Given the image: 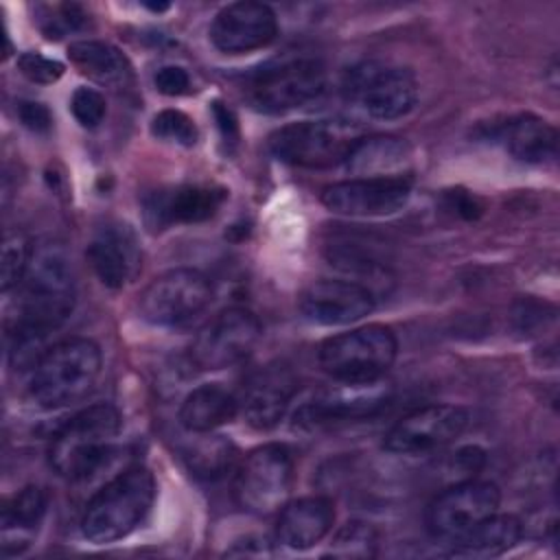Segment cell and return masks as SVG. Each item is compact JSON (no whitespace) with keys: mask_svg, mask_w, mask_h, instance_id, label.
Returning a JSON list of instances; mask_svg holds the SVG:
<instances>
[{"mask_svg":"<svg viewBox=\"0 0 560 560\" xmlns=\"http://www.w3.org/2000/svg\"><path fill=\"white\" fill-rule=\"evenodd\" d=\"M262 326L243 306H230L201 326L190 343V361L199 370H223L243 361L258 343Z\"/></svg>","mask_w":560,"mask_h":560,"instance_id":"cell-12","label":"cell"},{"mask_svg":"<svg viewBox=\"0 0 560 560\" xmlns=\"http://www.w3.org/2000/svg\"><path fill=\"white\" fill-rule=\"evenodd\" d=\"M88 22V15L83 7L79 4H59L57 18H48V24L44 26L46 37H61L68 31H79Z\"/></svg>","mask_w":560,"mask_h":560,"instance_id":"cell-34","label":"cell"},{"mask_svg":"<svg viewBox=\"0 0 560 560\" xmlns=\"http://www.w3.org/2000/svg\"><path fill=\"white\" fill-rule=\"evenodd\" d=\"M153 83H155L158 92H162L166 96H179V94H186L190 90V77L179 66H162L155 72Z\"/></svg>","mask_w":560,"mask_h":560,"instance_id":"cell-36","label":"cell"},{"mask_svg":"<svg viewBox=\"0 0 560 560\" xmlns=\"http://www.w3.org/2000/svg\"><path fill=\"white\" fill-rule=\"evenodd\" d=\"M103 368L101 348L85 337L63 339L39 357L28 394L42 409L74 405L92 394Z\"/></svg>","mask_w":560,"mask_h":560,"instance_id":"cell-2","label":"cell"},{"mask_svg":"<svg viewBox=\"0 0 560 560\" xmlns=\"http://www.w3.org/2000/svg\"><path fill=\"white\" fill-rule=\"evenodd\" d=\"M18 70L31 81V83H39V85H50L57 83L63 77V63L57 59H50L42 52H22L18 57Z\"/></svg>","mask_w":560,"mask_h":560,"instance_id":"cell-33","label":"cell"},{"mask_svg":"<svg viewBox=\"0 0 560 560\" xmlns=\"http://www.w3.org/2000/svg\"><path fill=\"white\" fill-rule=\"evenodd\" d=\"M68 57L79 68L81 74L92 79L98 85H107L112 90L129 88L133 81L131 63L122 55L120 48H116L109 42L101 39H81L70 44Z\"/></svg>","mask_w":560,"mask_h":560,"instance_id":"cell-24","label":"cell"},{"mask_svg":"<svg viewBox=\"0 0 560 560\" xmlns=\"http://www.w3.org/2000/svg\"><path fill=\"white\" fill-rule=\"evenodd\" d=\"M378 551V532L372 523L348 521L330 542L328 553L335 558H372Z\"/></svg>","mask_w":560,"mask_h":560,"instance_id":"cell-29","label":"cell"},{"mask_svg":"<svg viewBox=\"0 0 560 560\" xmlns=\"http://www.w3.org/2000/svg\"><path fill=\"white\" fill-rule=\"evenodd\" d=\"M208 35L217 50L243 55L265 48L276 39L278 18L265 2L241 0L217 11Z\"/></svg>","mask_w":560,"mask_h":560,"instance_id":"cell-16","label":"cell"},{"mask_svg":"<svg viewBox=\"0 0 560 560\" xmlns=\"http://www.w3.org/2000/svg\"><path fill=\"white\" fill-rule=\"evenodd\" d=\"M411 162V147L398 136H370L359 138L348 151L343 164L359 177H387L405 175Z\"/></svg>","mask_w":560,"mask_h":560,"instance_id":"cell-22","label":"cell"},{"mask_svg":"<svg viewBox=\"0 0 560 560\" xmlns=\"http://www.w3.org/2000/svg\"><path fill=\"white\" fill-rule=\"evenodd\" d=\"M409 175L352 177L322 192V203L343 217H387L402 210L411 197Z\"/></svg>","mask_w":560,"mask_h":560,"instance_id":"cell-15","label":"cell"},{"mask_svg":"<svg viewBox=\"0 0 560 560\" xmlns=\"http://www.w3.org/2000/svg\"><path fill=\"white\" fill-rule=\"evenodd\" d=\"M398 354V339L389 326L368 324L319 346V368L339 383L381 381Z\"/></svg>","mask_w":560,"mask_h":560,"instance_id":"cell-6","label":"cell"},{"mask_svg":"<svg viewBox=\"0 0 560 560\" xmlns=\"http://www.w3.org/2000/svg\"><path fill=\"white\" fill-rule=\"evenodd\" d=\"M523 536V523L514 514H492L464 536L451 540V553L462 558H494L510 551Z\"/></svg>","mask_w":560,"mask_h":560,"instance_id":"cell-26","label":"cell"},{"mask_svg":"<svg viewBox=\"0 0 560 560\" xmlns=\"http://www.w3.org/2000/svg\"><path fill=\"white\" fill-rule=\"evenodd\" d=\"M300 311L313 324L346 326L374 311V295L359 282L322 278L302 291Z\"/></svg>","mask_w":560,"mask_h":560,"instance_id":"cell-18","label":"cell"},{"mask_svg":"<svg viewBox=\"0 0 560 560\" xmlns=\"http://www.w3.org/2000/svg\"><path fill=\"white\" fill-rule=\"evenodd\" d=\"M144 7H147V9H151V11H158V13L168 9V4H149V2H144Z\"/></svg>","mask_w":560,"mask_h":560,"instance_id":"cell-40","label":"cell"},{"mask_svg":"<svg viewBox=\"0 0 560 560\" xmlns=\"http://www.w3.org/2000/svg\"><path fill=\"white\" fill-rule=\"evenodd\" d=\"M468 411L457 405H427L402 416L385 435L383 446L396 455H427L464 433Z\"/></svg>","mask_w":560,"mask_h":560,"instance_id":"cell-13","label":"cell"},{"mask_svg":"<svg viewBox=\"0 0 560 560\" xmlns=\"http://www.w3.org/2000/svg\"><path fill=\"white\" fill-rule=\"evenodd\" d=\"M300 389L298 374L284 361H273L256 370L245 383L241 409L249 427L258 431L273 429L287 413Z\"/></svg>","mask_w":560,"mask_h":560,"instance_id":"cell-17","label":"cell"},{"mask_svg":"<svg viewBox=\"0 0 560 560\" xmlns=\"http://www.w3.org/2000/svg\"><path fill=\"white\" fill-rule=\"evenodd\" d=\"M501 492L497 483L462 479L444 488L427 508V529L442 540H455L499 512Z\"/></svg>","mask_w":560,"mask_h":560,"instance_id":"cell-11","label":"cell"},{"mask_svg":"<svg viewBox=\"0 0 560 560\" xmlns=\"http://www.w3.org/2000/svg\"><path fill=\"white\" fill-rule=\"evenodd\" d=\"M70 112L81 127L94 129L103 122L107 107H105V98L98 90L79 85L70 96Z\"/></svg>","mask_w":560,"mask_h":560,"instance_id":"cell-32","label":"cell"},{"mask_svg":"<svg viewBox=\"0 0 560 560\" xmlns=\"http://www.w3.org/2000/svg\"><path fill=\"white\" fill-rule=\"evenodd\" d=\"M212 118L217 122V129L225 144L234 147L238 142V120L232 107H228L223 101H212Z\"/></svg>","mask_w":560,"mask_h":560,"instance_id":"cell-38","label":"cell"},{"mask_svg":"<svg viewBox=\"0 0 560 560\" xmlns=\"http://www.w3.org/2000/svg\"><path fill=\"white\" fill-rule=\"evenodd\" d=\"M48 510V492L39 486L22 488L2 510V529L9 532H33L39 527Z\"/></svg>","mask_w":560,"mask_h":560,"instance_id":"cell-28","label":"cell"},{"mask_svg":"<svg viewBox=\"0 0 560 560\" xmlns=\"http://www.w3.org/2000/svg\"><path fill=\"white\" fill-rule=\"evenodd\" d=\"M346 96L370 118L396 120L418 103V79L409 68L365 61L348 72Z\"/></svg>","mask_w":560,"mask_h":560,"instance_id":"cell-7","label":"cell"},{"mask_svg":"<svg viewBox=\"0 0 560 560\" xmlns=\"http://www.w3.org/2000/svg\"><path fill=\"white\" fill-rule=\"evenodd\" d=\"M225 197V188L206 184L160 188L144 199V221L153 230L182 223H201L217 214Z\"/></svg>","mask_w":560,"mask_h":560,"instance_id":"cell-20","label":"cell"},{"mask_svg":"<svg viewBox=\"0 0 560 560\" xmlns=\"http://www.w3.org/2000/svg\"><path fill=\"white\" fill-rule=\"evenodd\" d=\"M359 138L341 122L300 120L269 136V151L284 164L300 168H330L346 160Z\"/></svg>","mask_w":560,"mask_h":560,"instance_id":"cell-10","label":"cell"},{"mask_svg":"<svg viewBox=\"0 0 560 560\" xmlns=\"http://www.w3.org/2000/svg\"><path fill=\"white\" fill-rule=\"evenodd\" d=\"M335 523V503L328 497H302L284 503L276 525V540L304 551L328 536Z\"/></svg>","mask_w":560,"mask_h":560,"instance_id":"cell-21","label":"cell"},{"mask_svg":"<svg viewBox=\"0 0 560 560\" xmlns=\"http://www.w3.org/2000/svg\"><path fill=\"white\" fill-rule=\"evenodd\" d=\"M31 256L33 252L22 236L4 241V249H2V291L4 293H9L11 289H18V284L26 273Z\"/></svg>","mask_w":560,"mask_h":560,"instance_id":"cell-31","label":"cell"},{"mask_svg":"<svg viewBox=\"0 0 560 560\" xmlns=\"http://www.w3.org/2000/svg\"><path fill=\"white\" fill-rule=\"evenodd\" d=\"M151 133L166 142H177L182 147H192L199 138L197 125L190 116L179 109H162L151 120Z\"/></svg>","mask_w":560,"mask_h":560,"instance_id":"cell-30","label":"cell"},{"mask_svg":"<svg viewBox=\"0 0 560 560\" xmlns=\"http://www.w3.org/2000/svg\"><path fill=\"white\" fill-rule=\"evenodd\" d=\"M389 400V387L381 381L372 383H341L326 387L304 400L293 422L300 429H319L337 422L361 420L378 413Z\"/></svg>","mask_w":560,"mask_h":560,"instance_id":"cell-14","label":"cell"},{"mask_svg":"<svg viewBox=\"0 0 560 560\" xmlns=\"http://www.w3.org/2000/svg\"><path fill=\"white\" fill-rule=\"evenodd\" d=\"M236 413L238 400L234 394L219 383H208L199 385L184 398L179 407V422L192 433H210L217 427L232 422Z\"/></svg>","mask_w":560,"mask_h":560,"instance_id":"cell-25","label":"cell"},{"mask_svg":"<svg viewBox=\"0 0 560 560\" xmlns=\"http://www.w3.org/2000/svg\"><path fill=\"white\" fill-rule=\"evenodd\" d=\"M236 446L225 435H206L192 440L184 448V462L188 470L203 481H217L225 477L234 468L236 462Z\"/></svg>","mask_w":560,"mask_h":560,"instance_id":"cell-27","label":"cell"},{"mask_svg":"<svg viewBox=\"0 0 560 560\" xmlns=\"http://www.w3.org/2000/svg\"><path fill=\"white\" fill-rule=\"evenodd\" d=\"M212 302L210 280L188 267L171 269L153 278L140 293L138 311L153 326H186Z\"/></svg>","mask_w":560,"mask_h":560,"instance_id":"cell-9","label":"cell"},{"mask_svg":"<svg viewBox=\"0 0 560 560\" xmlns=\"http://www.w3.org/2000/svg\"><path fill=\"white\" fill-rule=\"evenodd\" d=\"M74 276L59 247L33 252L22 282L18 284L15 317L9 328V359L15 368H35L44 341L74 308Z\"/></svg>","mask_w":560,"mask_h":560,"instance_id":"cell-1","label":"cell"},{"mask_svg":"<svg viewBox=\"0 0 560 560\" xmlns=\"http://www.w3.org/2000/svg\"><path fill=\"white\" fill-rule=\"evenodd\" d=\"M508 153L527 164H545L558 153V131L553 125L534 114H518L499 129Z\"/></svg>","mask_w":560,"mask_h":560,"instance_id":"cell-23","label":"cell"},{"mask_svg":"<svg viewBox=\"0 0 560 560\" xmlns=\"http://www.w3.org/2000/svg\"><path fill=\"white\" fill-rule=\"evenodd\" d=\"M120 422V411L109 402L77 411L52 435L50 466L66 479H88L107 464Z\"/></svg>","mask_w":560,"mask_h":560,"instance_id":"cell-4","label":"cell"},{"mask_svg":"<svg viewBox=\"0 0 560 560\" xmlns=\"http://www.w3.org/2000/svg\"><path fill=\"white\" fill-rule=\"evenodd\" d=\"M18 118L22 120V125L35 133H44L50 129L52 118L46 105L35 103V101H20L18 103Z\"/></svg>","mask_w":560,"mask_h":560,"instance_id":"cell-37","label":"cell"},{"mask_svg":"<svg viewBox=\"0 0 560 560\" xmlns=\"http://www.w3.org/2000/svg\"><path fill=\"white\" fill-rule=\"evenodd\" d=\"M486 466V451L479 446H462L451 457V472H455L457 481L472 479Z\"/></svg>","mask_w":560,"mask_h":560,"instance_id":"cell-35","label":"cell"},{"mask_svg":"<svg viewBox=\"0 0 560 560\" xmlns=\"http://www.w3.org/2000/svg\"><path fill=\"white\" fill-rule=\"evenodd\" d=\"M293 481V457L284 444L271 442L254 448L236 470L234 499L258 516L282 510Z\"/></svg>","mask_w":560,"mask_h":560,"instance_id":"cell-8","label":"cell"},{"mask_svg":"<svg viewBox=\"0 0 560 560\" xmlns=\"http://www.w3.org/2000/svg\"><path fill=\"white\" fill-rule=\"evenodd\" d=\"M326 81L328 72L322 59L293 55L249 72L243 92L256 112L284 114L315 101L326 90Z\"/></svg>","mask_w":560,"mask_h":560,"instance_id":"cell-5","label":"cell"},{"mask_svg":"<svg viewBox=\"0 0 560 560\" xmlns=\"http://www.w3.org/2000/svg\"><path fill=\"white\" fill-rule=\"evenodd\" d=\"M446 201H448V208L455 210L459 217L464 219H477L481 212H483V206L481 201L468 192V190H462V188H455V190H448L446 192Z\"/></svg>","mask_w":560,"mask_h":560,"instance_id":"cell-39","label":"cell"},{"mask_svg":"<svg viewBox=\"0 0 560 560\" xmlns=\"http://www.w3.org/2000/svg\"><path fill=\"white\" fill-rule=\"evenodd\" d=\"M155 501V479L144 466H129L112 477L85 505L81 532L94 545L129 536Z\"/></svg>","mask_w":560,"mask_h":560,"instance_id":"cell-3","label":"cell"},{"mask_svg":"<svg viewBox=\"0 0 560 560\" xmlns=\"http://www.w3.org/2000/svg\"><path fill=\"white\" fill-rule=\"evenodd\" d=\"M88 260L107 289H122L142 269L140 241L131 225L109 221L96 230L88 245Z\"/></svg>","mask_w":560,"mask_h":560,"instance_id":"cell-19","label":"cell"}]
</instances>
